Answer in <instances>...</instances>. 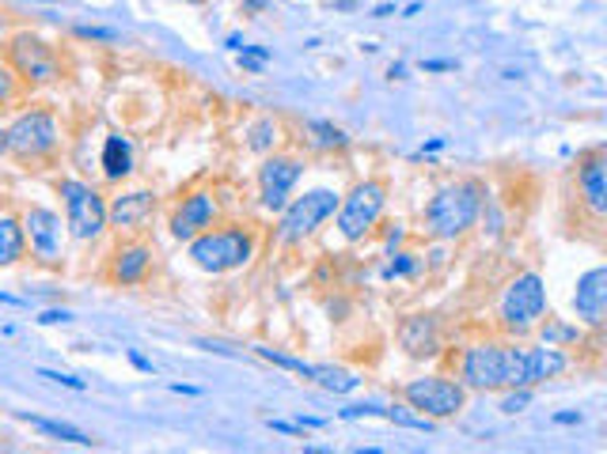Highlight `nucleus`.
<instances>
[{"label": "nucleus", "mask_w": 607, "mask_h": 454, "mask_svg": "<svg viewBox=\"0 0 607 454\" xmlns=\"http://www.w3.org/2000/svg\"><path fill=\"white\" fill-rule=\"evenodd\" d=\"M103 175L111 182H122L134 175V144L126 137H106L103 144Z\"/></svg>", "instance_id": "6ab92c4d"}, {"label": "nucleus", "mask_w": 607, "mask_h": 454, "mask_svg": "<svg viewBox=\"0 0 607 454\" xmlns=\"http://www.w3.org/2000/svg\"><path fill=\"white\" fill-rule=\"evenodd\" d=\"M399 345L406 349V357L430 360L440 352V322L433 315H410L403 326H399Z\"/></svg>", "instance_id": "2eb2a0df"}, {"label": "nucleus", "mask_w": 607, "mask_h": 454, "mask_svg": "<svg viewBox=\"0 0 607 454\" xmlns=\"http://www.w3.org/2000/svg\"><path fill=\"white\" fill-rule=\"evenodd\" d=\"M440 148H445V140H440V137H437V140H430V144H425L422 152H417V160H422V155H433V152H440Z\"/></svg>", "instance_id": "ea45409f"}, {"label": "nucleus", "mask_w": 607, "mask_h": 454, "mask_svg": "<svg viewBox=\"0 0 607 454\" xmlns=\"http://www.w3.org/2000/svg\"><path fill=\"white\" fill-rule=\"evenodd\" d=\"M396 243H403V224H396V231H388V251H391Z\"/></svg>", "instance_id": "37998d69"}, {"label": "nucleus", "mask_w": 607, "mask_h": 454, "mask_svg": "<svg viewBox=\"0 0 607 454\" xmlns=\"http://www.w3.org/2000/svg\"><path fill=\"white\" fill-rule=\"evenodd\" d=\"M422 69L425 72H453L456 61H422Z\"/></svg>", "instance_id": "c9c22d12"}, {"label": "nucleus", "mask_w": 607, "mask_h": 454, "mask_svg": "<svg viewBox=\"0 0 607 454\" xmlns=\"http://www.w3.org/2000/svg\"><path fill=\"white\" fill-rule=\"evenodd\" d=\"M228 49H243V38L240 35H228Z\"/></svg>", "instance_id": "de8ad7c7"}, {"label": "nucleus", "mask_w": 607, "mask_h": 454, "mask_svg": "<svg viewBox=\"0 0 607 454\" xmlns=\"http://www.w3.org/2000/svg\"><path fill=\"white\" fill-rule=\"evenodd\" d=\"M266 4H270V0H243V12H248V15L251 12H262Z\"/></svg>", "instance_id": "a19ab883"}, {"label": "nucleus", "mask_w": 607, "mask_h": 454, "mask_svg": "<svg viewBox=\"0 0 607 454\" xmlns=\"http://www.w3.org/2000/svg\"><path fill=\"white\" fill-rule=\"evenodd\" d=\"M38 379H50V383H61V386H69V391H84V379L61 375V371H38Z\"/></svg>", "instance_id": "2f4dec72"}, {"label": "nucleus", "mask_w": 607, "mask_h": 454, "mask_svg": "<svg viewBox=\"0 0 607 454\" xmlns=\"http://www.w3.org/2000/svg\"><path fill=\"white\" fill-rule=\"evenodd\" d=\"M536 329H539V337H543V345H554V349H565V345H577L581 337H585V334H581V322H577V326H570V322L551 318L547 326L539 322Z\"/></svg>", "instance_id": "393cba45"}, {"label": "nucleus", "mask_w": 607, "mask_h": 454, "mask_svg": "<svg viewBox=\"0 0 607 454\" xmlns=\"http://www.w3.org/2000/svg\"><path fill=\"white\" fill-rule=\"evenodd\" d=\"M376 417H383V420H391V424H399V428H410V432H433V420L430 417H422V412H414L410 406H376Z\"/></svg>", "instance_id": "b1692460"}, {"label": "nucleus", "mask_w": 607, "mask_h": 454, "mask_svg": "<svg viewBox=\"0 0 607 454\" xmlns=\"http://www.w3.org/2000/svg\"><path fill=\"white\" fill-rule=\"evenodd\" d=\"M577 189H581V201L588 205V212H593V217H604L607 212V160H604V152H593L581 160Z\"/></svg>", "instance_id": "dca6fc26"}, {"label": "nucleus", "mask_w": 607, "mask_h": 454, "mask_svg": "<svg viewBox=\"0 0 607 454\" xmlns=\"http://www.w3.org/2000/svg\"><path fill=\"white\" fill-rule=\"evenodd\" d=\"M213 220H217V201H213V194H191L175 209V217H171V235H175L179 243H191L194 235L213 228Z\"/></svg>", "instance_id": "4468645a"}, {"label": "nucleus", "mask_w": 607, "mask_h": 454, "mask_svg": "<svg viewBox=\"0 0 607 454\" xmlns=\"http://www.w3.org/2000/svg\"><path fill=\"white\" fill-rule=\"evenodd\" d=\"M277 140H282V126H277L274 118H259V121H254V126L248 129V148H251V152H259V155L274 152Z\"/></svg>", "instance_id": "5701e85b"}, {"label": "nucleus", "mask_w": 607, "mask_h": 454, "mask_svg": "<svg viewBox=\"0 0 607 454\" xmlns=\"http://www.w3.org/2000/svg\"><path fill=\"white\" fill-rule=\"evenodd\" d=\"M403 401L430 420H448L467 406V386L448 375H422L403 386Z\"/></svg>", "instance_id": "6e6552de"}, {"label": "nucleus", "mask_w": 607, "mask_h": 454, "mask_svg": "<svg viewBox=\"0 0 607 454\" xmlns=\"http://www.w3.org/2000/svg\"><path fill=\"white\" fill-rule=\"evenodd\" d=\"M573 315L585 329H600L607 322V269L596 266L588 269L585 277L577 280V288H573Z\"/></svg>", "instance_id": "ddd939ff"}, {"label": "nucleus", "mask_w": 607, "mask_h": 454, "mask_svg": "<svg viewBox=\"0 0 607 454\" xmlns=\"http://www.w3.org/2000/svg\"><path fill=\"white\" fill-rule=\"evenodd\" d=\"M581 412H554V424H581Z\"/></svg>", "instance_id": "e433bc0d"}, {"label": "nucleus", "mask_w": 607, "mask_h": 454, "mask_svg": "<svg viewBox=\"0 0 607 454\" xmlns=\"http://www.w3.org/2000/svg\"><path fill=\"white\" fill-rule=\"evenodd\" d=\"M304 175V167L289 155H266L259 167V194H262V209L266 212H282L289 205L293 189Z\"/></svg>", "instance_id": "f8f14e48"}, {"label": "nucleus", "mask_w": 607, "mask_h": 454, "mask_svg": "<svg viewBox=\"0 0 607 454\" xmlns=\"http://www.w3.org/2000/svg\"><path fill=\"white\" fill-rule=\"evenodd\" d=\"M8 57H12L15 77L31 80V84H54V80L61 77L54 49L35 35H15L12 46H8Z\"/></svg>", "instance_id": "9b49d317"}, {"label": "nucleus", "mask_w": 607, "mask_h": 454, "mask_svg": "<svg viewBox=\"0 0 607 454\" xmlns=\"http://www.w3.org/2000/svg\"><path fill=\"white\" fill-rule=\"evenodd\" d=\"M259 352L262 360H270V363H277V368H285V371H297V375H304L311 383V371H316V363H304L297 357H285V352H277V349H266V345H259Z\"/></svg>", "instance_id": "bb28decb"}, {"label": "nucleus", "mask_w": 607, "mask_h": 454, "mask_svg": "<svg viewBox=\"0 0 607 454\" xmlns=\"http://www.w3.org/2000/svg\"><path fill=\"white\" fill-rule=\"evenodd\" d=\"M297 424L304 428V432H316V428H327V420H319V417H300Z\"/></svg>", "instance_id": "4c0bfd02"}, {"label": "nucleus", "mask_w": 607, "mask_h": 454, "mask_svg": "<svg viewBox=\"0 0 607 454\" xmlns=\"http://www.w3.org/2000/svg\"><path fill=\"white\" fill-rule=\"evenodd\" d=\"M547 315V284L539 272H520L505 284L502 300H497V318H502L505 334L528 337L531 329Z\"/></svg>", "instance_id": "39448f33"}, {"label": "nucleus", "mask_w": 607, "mask_h": 454, "mask_svg": "<svg viewBox=\"0 0 607 454\" xmlns=\"http://www.w3.org/2000/svg\"><path fill=\"white\" fill-rule=\"evenodd\" d=\"M0 152H4V129H0Z\"/></svg>", "instance_id": "09e8293b"}, {"label": "nucleus", "mask_w": 607, "mask_h": 454, "mask_svg": "<svg viewBox=\"0 0 607 454\" xmlns=\"http://www.w3.org/2000/svg\"><path fill=\"white\" fill-rule=\"evenodd\" d=\"M531 406V386H513V391L502 398V412L505 417H516V412H524Z\"/></svg>", "instance_id": "cd10ccee"}, {"label": "nucleus", "mask_w": 607, "mask_h": 454, "mask_svg": "<svg viewBox=\"0 0 607 454\" xmlns=\"http://www.w3.org/2000/svg\"><path fill=\"white\" fill-rule=\"evenodd\" d=\"M388 80H406V65H403V61L391 65V69H388Z\"/></svg>", "instance_id": "58836bf2"}, {"label": "nucleus", "mask_w": 607, "mask_h": 454, "mask_svg": "<svg viewBox=\"0 0 607 454\" xmlns=\"http://www.w3.org/2000/svg\"><path fill=\"white\" fill-rule=\"evenodd\" d=\"M383 209H388V186L376 178L357 182L334 209V228H339L342 243H365L368 235L380 224Z\"/></svg>", "instance_id": "20e7f679"}, {"label": "nucleus", "mask_w": 607, "mask_h": 454, "mask_svg": "<svg viewBox=\"0 0 607 454\" xmlns=\"http://www.w3.org/2000/svg\"><path fill=\"white\" fill-rule=\"evenodd\" d=\"M57 194H61V201H65V228H69L72 238L92 243V238L103 235L106 231V201H103L100 189L88 186V182H80V178H61Z\"/></svg>", "instance_id": "0eeeda50"}, {"label": "nucleus", "mask_w": 607, "mask_h": 454, "mask_svg": "<svg viewBox=\"0 0 607 454\" xmlns=\"http://www.w3.org/2000/svg\"><path fill=\"white\" fill-rule=\"evenodd\" d=\"M69 318H72L69 311H46V315L38 318V322H43V326H57V322H69Z\"/></svg>", "instance_id": "f704fd0d"}, {"label": "nucleus", "mask_w": 607, "mask_h": 454, "mask_svg": "<svg viewBox=\"0 0 607 454\" xmlns=\"http://www.w3.org/2000/svg\"><path fill=\"white\" fill-rule=\"evenodd\" d=\"M373 15H376V20H383V15H396V4H376Z\"/></svg>", "instance_id": "79ce46f5"}, {"label": "nucleus", "mask_w": 607, "mask_h": 454, "mask_svg": "<svg viewBox=\"0 0 607 454\" xmlns=\"http://www.w3.org/2000/svg\"><path fill=\"white\" fill-rule=\"evenodd\" d=\"M61 140L57 118L50 110H27L4 129V152L20 155V160H43L50 155Z\"/></svg>", "instance_id": "1a4fd4ad"}, {"label": "nucleus", "mask_w": 607, "mask_h": 454, "mask_svg": "<svg viewBox=\"0 0 607 454\" xmlns=\"http://www.w3.org/2000/svg\"><path fill=\"white\" fill-rule=\"evenodd\" d=\"M270 428H274V432H282V435H304L300 424H285V420H270Z\"/></svg>", "instance_id": "72a5a7b5"}, {"label": "nucleus", "mask_w": 607, "mask_h": 454, "mask_svg": "<svg viewBox=\"0 0 607 454\" xmlns=\"http://www.w3.org/2000/svg\"><path fill=\"white\" fill-rule=\"evenodd\" d=\"M570 357L554 345L516 349V345L479 341L459 352V383L467 391H513V386H539L547 379L565 375Z\"/></svg>", "instance_id": "f257e3e1"}, {"label": "nucleus", "mask_w": 607, "mask_h": 454, "mask_svg": "<svg viewBox=\"0 0 607 454\" xmlns=\"http://www.w3.org/2000/svg\"><path fill=\"white\" fill-rule=\"evenodd\" d=\"M486 201H490V189L479 178L448 182L425 205L422 212L425 235L440 238V243H456V238H463L482 220V205Z\"/></svg>", "instance_id": "f03ea898"}, {"label": "nucleus", "mask_w": 607, "mask_h": 454, "mask_svg": "<svg viewBox=\"0 0 607 454\" xmlns=\"http://www.w3.org/2000/svg\"><path fill=\"white\" fill-rule=\"evenodd\" d=\"M149 266H152V251H149V246H141V243L122 246V251L114 254L111 277L118 280V284L134 288V284H141V280L149 277Z\"/></svg>", "instance_id": "a211bd4d"}, {"label": "nucleus", "mask_w": 607, "mask_h": 454, "mask_svg": "<svg viewBox=\"0 0 607 454\" xmlns=\"http://www.w3.org/2000/svg\"><path fill=\"white\" fill-rule=\"evenodd\" d=\"M417 269L414 254H396V258L383 266V280H396V277H410V272Z\"/></svg>", "instance_id": "c756f323"}, {"label": "nucleus", "mask_w": 607, "mask_h": 454, "mask_svg": "<svg viewBox=\"0 0 607 454\" xmlns=\"http://www.w3.org/2000/svg\"><path fill=\"white\" fill-rule=\"evenodd\" d=\"M12 95H15V72L0 65V103H12Z\"/></svg>", "instance_id": "473e14b6"}, {"label": "nucleus", "mask_w": 607, "mask_h": 454, "mask_svg": "<svg viewBox=\"0 0 607 454\" xmlns=\"http://www.w3.org/2000/svg\"><path fill=\"white\" fill-rule=\"evenodd\" d=\"M334 8H339V12H354L357 0H334Z\"/></svg>", "instance_id": "a18cd8bd"}, {"label": "nucleus", "mask_w": 607, "mask_h": 454, "mask_svg": "<svg viewBox=\"0 0 607 454\" xmlns=\"http://www.w3.org/2000/svg\"><path fill=\"white\" fill-rule=\"evenodd\" d=\"M308 133H311V144L327 148V152H334V148H346L350 144V137L342 133L339 126H331V121H308Z\"/></svg>", "instance_id": "a878e982"}, {"label": "nucleus", "mask_w": 607, "mask_h": 454, "mask_svg": "<svg viewBox=\"0 0 607 454\" xmlns=\"http://www.w3.org/2000/svg\"><path fill=\"white\" fill-rule=\"evenodd\" d=\"M270 57H274V54H270L266 46H243L240 49V69L243 72H262V65H266Z\"/></svg>", "instance_id": "c85d7f7f"}, {"label": "nucleus", "mask_w": 607, "mask_h": 454, "mask_svg": "<svg viewBox=\"0 0 607 454\" xmlns=\"http://www.w3.org/2000/svg\"><path fill=\"white\" fill-rule=\"evenodd\" d=\"M339 201H342L339 189H327V186L308 189V194H304V197H293V201L282 209V220H277L274 238H277V243H282V246L304 243V238L316 235V231L334 217V209H339Z\"/></svg>", "instance_id": "423d86ee"}, {"label": "nucleus", "mask_w": 607, "mask_h": 454, "mask_svg": "<svg viewBox=\"0 0 607 454\" xmlns=\"http://www.w3.org/2000/svg\"><path fill=\"white\" fill-rule=\"evenodd\" d=\"M129 360H134V368H141V371H149V375H152V363L145 360V357H137V352H129Z\"/></svg>", "instance_id": "c03bdc74"}, {"label": "nucleus", "mask_w": 607, "mask_h": 454, "mask_svg": "<svg viewBox=\"0 0 607 454\" xmlns=\"http://www.w3.org/2000/svg\"><path fill=\"white\" fill-rule=\"evenodd\" d=\"M27 254V235H23V220L0 217V269L15 266Z\"/></svg>", "instance_id": "aec40b11"}, {"label": "nucleus", "mask_w": 607, "mask_h": 454, "mask_svg": "<svg viewBox=\"0 0 607 454\" xmlns=\"http://www.w3.org/2000/svg\"><path fill=\"white\" fill-rule=\"evenodd\" d=\"M311 383H319L323 391H331V394H354L360 386V379L354 375V371H346V368H319V363H316V371H311Z\"/></svg>", "instance_id": "4be33fe9"}, {"label": "nucleus", "mask_w": 607, "mask_h": 454, "mask_svg": "<svg viewBox=\"0 0 607 454\" xmlns=\"http://www.w3.org/2000/svg\"><path fill=\"white\" fill-rule=\"evenodd\" d=\"M152 209H156V197L149 189H134V194H122L106 205V224L118 231H134L152 217Z\"/></svg>", "instance_id": "f3484780"}, {"label": "nucleus", "mask_w": 607, "mask_h": 454, "mask_svg": "<svg viewBox=\"0 0 607 454\" xmlns=\"http://www.w3.org/2000/svg\"><path fill=\"white\" fill-rule=\"evenodd\" d=\"M20 420H27L31 428H38L43 435H50V440H61V443H77V447H95V440L88 432H80V428L72 424H61V420H46V417H31V412H20Z\"/></svg>", "instance_id": "412c9836"}, {"label": "nucleus", "mask_w": 607, "mask_h": 454, "mask_svg": "<svg viewBox=\"0 0 607 454\" xmlns=\"http://www.w3.org/2000/svg\"><path fill=\"white\" fill-rule=\"evenodd\" d=\"M77 38H88V43H114L118 31H106V27H77Z\"/></svg>", "instance_id": "7c9ffc66"}, {"label": "nucleus", "mask_w": 607, "mask_h": 454, "mask_svg": "<svg viewBox=\"0 0 607 454\" xmlns=\"http://www.w3.org/2000/svg\"><path fill=\"white\" fill-rule=\"evenodd\" d=\"M254 258V235L248 228H217L191 238V261L202 272H236Z\"/></svg>", "instance_id": "7ed1b4c3"}, {"label": "nucleus", "mask_w": 607, "mask_h": 454, "mask_svg": "<svg viewBox=\"0 0 607 454\" xmlns=\"http://www.w3.org/2000/svg\"><path fill=\"white\" fill-rule=\"evenodd\" d=\"M23 235H27V251L43 266H61L65 261V243H69V228L54 209H35L23 212Z\"/></svg>", "instance_id": "9d476101"}, {"label": "nucleus", "mask_w": 607, "mask_h": 454, "mask_svg": "<svg viewBox=\"0 0 607 454\" xmlns=\"http://www.w3.org/2000/svg\"><path fill=\"white\" fill-rule=\"evenodd\" d=\"M43 4H54V0H43Z\"/></svg>", "instance_id": "8fccbe9b"}, {"label": "nucleus", "mask_w": 607, "mask_h": 454, "mask_svg": "<svg viewBox=\"0 0 607 454\" xmlns=\"http://www.w3.org/2000/svg\"><path fill=\"white\" fill-rule=\"evenodd\" d=\"M171 391H175V394H198V386H183V383H175V386H171Z\"/></svg>", "instance_id": "49530a36"}]
</instances>
